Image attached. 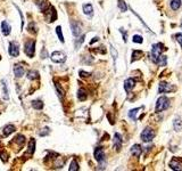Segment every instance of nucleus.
Instances as JSON below:
<instances>
[{"instance_id": "412c9836", "label": "nucleus", "mask_w": 182, "mask_h": 171, "mask_svg": "<svg viewBox=\"0 0 182 171\" xmlns=\"http://www.w3.org/2000/svg\"><path fill=\"white\" fill-rule=\"evenodd\" d=\"M83 13H84L85 15H88V16H91L92 14H93V7L91 4H85L83 5Z\"/></svg>"}, {"instance_id": "cd10ccee", "label": "nucleus", "mask_w": 182, "mask_h": 171, "mask_svg": "<svg viewBox=\"0 0 182 171\" xmlns=\"http://www.w3.org/2000/svg\"><path fill=\"white\" fill-rule=\"evenodd\" d=\"M14 142L18 144V147H22L23 144L25 142V137L23 136V135H17V136L14 138Z\"/></svg>"}, {"instance_id": "a211bd4d", "label": "nucleus", "mask_w": 182, "mask_h": 171, "mask_svg": "<svg viewBox=\"0 0 182 171\" xmlns=\"http://www.w3.org/2000/svg\"><path fill=\"white\" fill-rule=\"evenodd\" d=\"M14 74H15V76H17V78L23 76L24 68H23L22 65H19V64H15V65H14Z\"/></svg>"}, {"instance_id": "f8f14e48", "label": "nucleus", "mask_w": 182, "mask_h": 171, "mask_svg": "<svg viewBox=\"0 0 182 171\" xmlns=\"http://www.w3.org/2000/svg\"><path fill=\"white\" fill-rule=\"evenodd\" d=\"M169 166H170L172 170H176V171H181L182 170V162L179 161L178 159H173L169 163Z\"/></svg>"}, {"instance_id": "473e14b6", "label": "nucleus", "mask_w": 182, "mask_h": 171, "mask_svg": "<svg viewBox=\"0 0 182 171\" xmlns=\"http://www.w3.org/2000/svg\"><path fill=\"white\" fill-rule=\"evenodd\" d=\"M56 33L58 35V39L60 42H64L65 40H64V35H63V32H62V26H57L56 28Z\"/></svg>"}, {"instance_id": "7c9ffc66", "label": "nucleus", "mask_w": 182, "mask_h": 171, "mask_svg": "<svg viewBox=\"0 0 182 171\" xmlns=\"http://www.w3.org/2000/svg\"><path fill=\"white\" fill-rule=\"evenodd\" d=\"M84 39H85V35H81L79 39H75V49H79L80 46L82 45L83 42H84Z\"/></svg>"}, {"instance_id": "c85d7f7f", "label": "nucleus", "mask_w": 182, "mask_h": 171, "mask_svg": "<svg viewBox=\"0 0 182 171\" xmlns=\"http://www.w3.org/2000/svg\"><path fill=\"white\" fill-rule=\"evenodd\" d=\"M32 107H33L34 110H42V108H43V103H42V100H40V99L33 100V102H32Z\"/></svg>"}, {"instance_id": "423d86ee", "label": "nucleus", "mask_w": 182, "mask_h": 171, "mask_svg": "<svg viewBox=\"0 0 182 171\" xmlns=\"http://www.w3.org/2000/svg\"><path fill=\"white\" fill-rule=\"evenodd\" d=\"M34 52H35V41L30 40L28 42H25V54L32 58L34 56Z\"/></svg>"}, {"instance_id": "c756f323", "label": "nucleus", "mask_w": 182, "mask_h": 171, "mask_svg": "<svg viewBox=\"0 0 182 171\" xmlns=\"http://www.w3.org/2000/svg\"><path fill=\"white\" fill-rule=\"evenodd\" d=\"M55 88H56V91H57V95H58V97H59L60 99H63V97H64V90L62 89L60 85H59V83H55Z\"/></svg>"}, {"instance_id": "2eb2a0df", "label": "nucleus", "mask_w": 182, "mask_h": 171, "mask_svg": "<svg viewBox=\"0 0 182 171\" xmlns=\"http://www.w3.org/2000/svg\"><path fill=\"white\" fill-rule=\"evenodd\" d=\"M1 89H2V98L5 100H8L9 99V91H8V88H7V82L6 80H1Z\"/></svg>"}, {"instance_id": "f704fd0d", "label": "nucleus", "mask_w": 182, "mask_h": 171, "mask_svg": "<svg viewBox=\"0 0 182 171\" xmlns=\"http://www.w3.org/2000/svg\"><path fill=\"white\" fill-rule=\"evenodd\" d=\"M38 134H39V136H41V137L48 136V135L50 134V129H49V128H43V129H41Z\"/></svg>"}, {"instance_id": "ea45409f", "label": "nucleus", "mask_w": 182, "mask_h": 171, "mask_svg": "<svg viewBox=\"0 0 182 171\" xmlns=\"http://www.w3.org/2000/svg\"><path fill=\"white\" fill-rule=\"evenodd\" d=\"M79 74H80V76H81V78H88V76H90L91 75L89 72H85V71H80Z\"/></svg>"}, {"instance_id": "c03bdc74", "label": "nucleus", "mask_w": 182, "mask_h": 171, "mask_svg": "<svg viewBox=\"0 0 182 171\" xmlns=\"http://www.w3.org/2000/svg\"><path fill=\"white\" fill-rule=\"evenodd\" d=\"M181 25H182V24H181Z\"/></svg>"}, {"instance_id": "e433bc0d", "label": "nucleus", "mask_w": 182, "mask_h": 171, "mask_svg": "<svg viewBox=\"0 0 182 171\" xmlns=\"http://www.w3.org/2000/svg\"><path fill=\"white\" fill-rule=\"evenodd\" d=\"M28 31L31 32V33H37V28H35V24H34V22H31L30 24H28Z\"/></svg>"}, {"instance_id": "6ab92c4d", "label": "nucleus", "mask_w": 182, "mask_h": 171, "mask_svg": "<svg viewBox=\"0 0 182 171\" xmlns=\"http://www.w3.org/2000/svg\"><path fill=\"white\" fill-rule=\"evenodd\" d=\"M153 62L156 63V64H158L159 66H166V63H167V57L165 56V55H160V56L157 57L156 59H154Z\"/></svg>"}, {"instance_id": "37998d69", "label": "nucleus", "mask_w": 182, "mask_h": 171, "mask_svg": "<svg viewBox=\"0 0 182 171\" xmlns=\"http://www.w3.org/2000/svg\"><path fill=\"white\" fill-rule=\"evenodd\" d=\"M98 40H99V38H95V39H93V40H91V42H90V44H91V45H92V44H95V42H96V41H98Z\"/></svg>"}, {"instance_id": "79ce46f5", "label": "nucleus", "mask_w": 182, "mask_h": 171, "mask_svg": "<svg viewBox=\"0 0 182 171\" xmlns=\"http://www.w3.org/2000/svg\"><path fill=\"white\" fill-rule=\"evenodd\" d=\"M119 31H121L122 34H123V40H124V42H126V32L124 31V28H121Z\"/></svg>"}, {"instance_id": "7ed1b4c3", "label": "nucleus", "mask_w": 182, "mask_h": 171, "mask_svg": "<svg viewBox=\"0 0 182 171\" xmlns=\"http://www.w3.org/2000/svg\"><path fill=\"white\" fill-rule=\"evenodd\" d=\"M165 47L163 44H160V42H158V44H154L153 45V48H151V54H150V56H151V59H156L157 57H159L160 55H162V52L164 51Z\"/></svg>"}, {"instance_id": "c9c22d12", "label": "nucleus", "mask_w": 182, "mask_h": 171, "mask_svg": "<svg viewBox=\"0 0 182 171\" xmlns=\"http://www.w3.org/2000/svg\"><path fill=\"white\" fill-rule=\"evenodd\" d=\"M132 41H133L134 44H142V42H143V38H142L141 35H138V34H136V35L133 37Z\"/></svg>"}, {"instance_id": "f03ea898", "label": "nucleus", "mask_w": 182, "mask_h": 171, "mask_svg": "<svg viewBox=\"0 0 182 171\" xmlns=\"http://www.w3.org/2000/svg\"><path fill=\"white\" fill-rule=\"evenodd\" d=\"M155 136H156V131L154 130L153 128L147 127V128H145V130L141 132L140 138L142 139V142H151L154 138H155Z\"/></svg>"}, {"instance_id": "72a5a7b5", "label": "nucleus", "mask_w": 182, "mask_h": 171, "mask_svg": "<svg viewBox=\"0 0 182 171\" xmlns=\"http://www.w3.org/2000/svg\"><path fill=\"white\" fill-rule=\"evenodd\" d=\"M80 168H79V164H78V162L75 161V160H73L72 161V163H71V165H69V169L68 170L69 171H78Z\"/></svg>"}, {"instance_id": "b1692460", "label": "nucleus", "mask_w": 182, "mask_h": 171, "mask_svg": "<svg viewBox=\"0 0 182 171\" xmlns=\"http://www.w3.org/2000/svg\"><path fill=\"white\" fill-rule=\"evenodd\" d=\"M26 76H28V79H30V80L39 79V72L35 71V70H30L28 72V74H26Z\"/></svg>"}, {"instance_id": "a19ab883", "label": "nucleus", "mask_w": 182, "mask_h": 171, "mask_svg": "<svg viewBox=\"0 0 182 171\" xmlns=\"http://www.w3.org/2000/svg\"><path fill=\"white\" fill-rule=\"evenodd\" d=\"M47 57H48V51H47L46 48H42V50H41V58H42V59H45V58H47Z\"/></svg>"}, {"instance_id": "39448f33", "label": "nucleus", "mask_w": 182, "mask_h": 171, "mask_svg": "<svg viewBox=\"0 0 182 171\" xmlns=\"http://www.w3.org/2000/svg\"><path fill=\"white\" fill-rule=\"evenodd\" d=\"M8 52L11 57H17L19 55V45L16 41H11L8 46Z\"/></svg>"}, {"instance_id": "f257e3e1", "label": "nucleus", "mask_w": 182, "mask_h": 171, "mask_svg": "<svg viewBox=\"0 0 182 171\" xmlns=\"http://www.w3.org/2000/svg\"><path fill=\"white\" fill-rule=\"evenodd\" d=\"M169 107H170V99L165 96H160L156 102L155 111H156V113H160L165 110H167Z\"/></svg>"}, {"instance_id": "4c0bfd02", "label": "nucleus", "mask_w": 182, "mask_h": 171, "mask_svg": "<svg viewBox=\"0 0 182 171\" xmlns=\"http://www.w3.org/2000/svg\"><path fill=\"white\" fill-rule=\"evenodd\" d=\"M110 52H112V55H113V59L114 61H116L117 57H119V54H117L116 49L114 48V46H112V45H110Z\"/></svg>"}, {"instance_id": "2f4dec72", "label": "nucleus", "mask_w": 182, "mask_h": 171, "mask_svg": "<svg viewBox=\"0 0 182 171\" xmlns=\"http://www.w3.org/2000/svg\"><path fill=\"white\" fill-rule=\"evenodd\" d=\"M117 6H119V10L123 11V13H125V11L128 10V6H126V4H125L124 0H119V4H117Z\"/></svg>"}, {"instance_id": "9b49d317", "label": "nucleus", "mask_w": 182, "mask_h": 171, "mask_svg": "<svg viewBox=\"0 0 182 171\" xmlns=\"http://www.w3.org/2000/svg\"><path fill=\"white\" fill-rule=\"evenodd\" d=\"M71 28H72V33L74 37H79L81 32H82V26L79 22H72L71 23Z\"/></svg>"}, {"instance_id": "bb28decb", "label": "nucleus", "mask_w": 182, "mask_h": 171, "mask_svg": "<svg viewBox=\"0 0 182 171\" xmlns=\"http://www.w3.org/2000/svg\"><path fill=\"white\" fill-rule=\"evenodd\" d=\"M143 55V52L140 50H133L132 51V59H131V62H136L138 59H140Z\"/></svg>"}, {"instance_id": "4be33fe9", "label": "nucleus", "mask_w": 182, "mask_h": 171, "mask_svg": "<svg viewBox=\"0 0 182 171\" xmlns=\"http://www.w3.org/2000/svg\"><path fill=\"white\" fill-rule=\"evenodd\" d=\"M87 91L83 89V88H80L79 90H78V99H79L80 102H84L85 99H87Z\"/></svg>"}, {"instance_id": "1a4fd4ad", "label": "nucleus", "mask_w": 182, "mask_h": 171, "mask_svg": "<svg viewBox=\"0 0 182 171\" xmlns=\"http://www.w3.org/2000/svg\"><path fill=\"white\" fill-rule=\"evenodd\" d=\"M93 155H95V159L98 162H102L105 161V153H104V148L102 147H97L93 151Z\"/></svg>"}, {"instance_id": "ddd939ff", "label": "nucleus", "mask_w": 182, "mask_h": 171, "mask_svg": "<svg viewBox=\"0 0 182 171\" xmlns=\"http://www.w3.org/2000/svg\"><path fill=\"white\" fill-rule=\"evenodd\" d=\"M134 86H136V80L132 79V78H129V79L125 80L124 82V89L126 92H130L133 88H134Z\"/></svg>"}, {"instance_id": "4468645a", "label": "nucleus", "mask_w": 182, "mask_h": 171, "mask_svg": "<svg viewBox=\"0 0 182 171\" xmlns=\"http://www.w3.org/2000/svg\"><path fill=\"white\" fill-rule=\"evenodd\" d=\"M141 152H142V148L139 144L133 145V146L131 147V151H130L131 155H132V156H134V158H139V156H140V154H141Z\"/></svg>"}, {"instance_id": "a878e982", "label": "nucleus", "mask_w": 182, "mask_h": 171, "mask_svg": "<svg viewBox=\"0 0 182 171\" xmlns=\"http://www.w3.org/2000/svg\"><path fill=\"white\" fill-rule=\"evenodd\" d=\"M181 0H171L170 6L172 10H178L180 7H181Z\"/></svg>"}, {"instance_id": "dca6fc26", "label": "nucleus", "mask_w": 182, "mask_h": 171, "mask_svg": "<svg viewBox=\"0 0 182 171\" xmlns=\"http://www.w3.org/2000/svg\"><path fill=\"white\" fill-rule=\"evenodd\" d=\"M10 31H11L10 25L6 22V21H2V22H1V32H2V34H4V35H9V34H10Z\"/></svg>"}, {"instance_id": "5701e85b", "label": "nucleus", "mask_w": 182, "mask_h": 171, "mask_svg": "<svg viewBox=\"0 0 182 171\" xmlns=\"http://www.w3.org/2000/svg\"><path fill=\"white\" fill-rule=\"evenodd\" d=\"M16 130V128H15V125L13 124H7L4 128V135L5 136H9V135H11L14 131Z\"/></svg>"}, {"instance_id": "20e7f679", "label": "nucleus", "mask_w": 182, "mask_h": 171, "mask_svg": "<svg viewBox=\"0 0 182 171\" xmlns=\"http://www.w3.org/2000/svg\"><path fill=\"white\" fill-rule=\"evenodd\" d=\"M50 58L54 63H64L66 61V55L63 51H54Z\"/></svg>"}, {"instance_id": "58836bf2", "label": "nucleus", "mask_w": 182, "mask_h": 171, "mask_svg": "<svg viewBox=\"0 0 182 171\" xmlns=\"http://www.w3.org/2000/svg\"><path fill=\"white\" fill-rule=\"evenodd\" d=\"M174 38H175V40L180 44V46L182 47V33H176L175 35H174Z\"/></svg>"}, {"instance_id": "f3484780", "label": "nucleus", "mask_w": 182, "mask_h": 171, "mask_svg": "<svg viewBox=\"0 0 182 171\" xmlns=\"http://www.w3.org/2000/svg\"><path fill=\"white\" fill-rule=\"evenodd\" d=\"M173 127L175 131H181L182 130V119L180 116H175L173 120Z\"/></svg>"}, {"instance_id": "aec40b11", "label": "nucleus", "mask_w": 182, "mask_h": 171, "mask_svg": "<svg viewBox=\"0 0 182 171\" xmlns=\"http://www.w3.org/2000/svg\"><path fill=\"white\" fill-rule=\"evenodd\" d=\"M141 110H143V106L141 107H138V108H133V110H130L129 111V118L133 121H136V114L139 113Z\"/></svg>"}, {"instance_id": "393cba45", "label": "nucleus", "mask_w": 182, "mask_h": 171, "mask_svg": "<svg viewBox=\"0 0 182 171\" xmlns=\"http://www.w3.org/2000/svg\"><path fill=\"white\" fill-rule=\"evenodd\" d=\"M34 151H35V139L31 138V140H30L28 145V153L30 155H32L34 153Z\"/></svg>"}, {"instance_id": "6e6552de", "label": "nucleus", "mask_w": 182, "mask_h": 171, "mask_svg": "<svg viewBox=\"0 0 182 171\" xmlns=\"http://www.w3.org/2000/svg\"><path fill=\"white\" fill-rule=\"evenodd\" d=\"M46 14H47V22H54L55 20L57 18V13L56 9L52 7V6H49V9L46 10Z\"/></svg>"}, {"instance_id": "9d476101", "label": "nucleus", "mask_w": 182, "mask_h": 171, "mask_svg": "<svg viewBox=\"0 0 182 171\" xmlns=\"http://www.w3.org/2000/svg\"><path fill=\"white\" fill-rule=\"evenodd\" d=\"M113 146H114V148L117 151V152H119V149L122 148V137H121V135H119V134H117V132H115V134H114Z\"/></svg>"}, {"instance_id": "0eeeda50", "label": "nucleus", "mask_w": 182, "mask_h": 171, "mask_svg": "<svg viewBox=\"0 0 182 171\" xmlns=\"http://www.w3.org/2000/svg\"><path fill=\"white\" fill-rule=\"evenodd\" d=\"M175 90L174 86L170 85L167 82H160L158 85V92L159 94H164V92H172Z\"/></svg>"}]
</instances>
